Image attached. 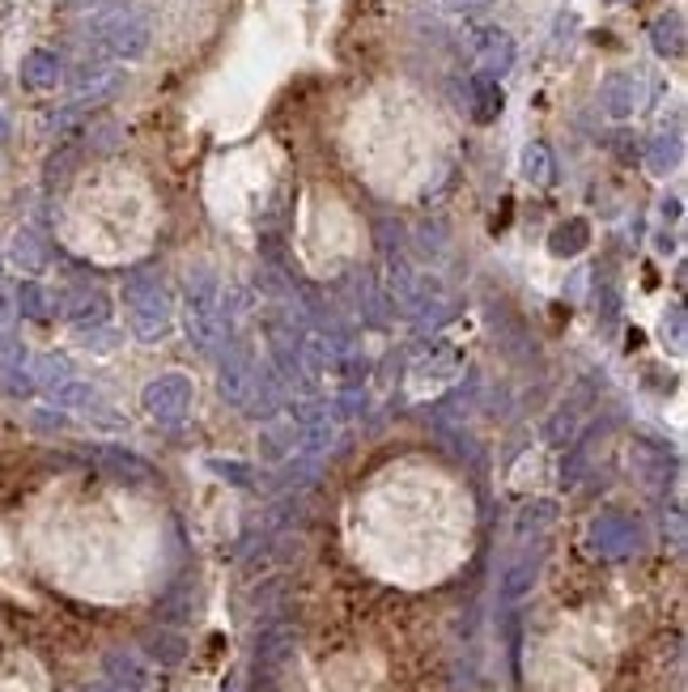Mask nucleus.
Instances as JSON below:
<instances>
[{
  "instance_id": "nucleus-1",
  "label": "nucleus",
  "mask_w": 688,
  "mask_h": 692,
  "mask_svg": "<svg viewBox=\"0 0 688 692\" xmlns=\"http://www.w3.org/2000/svg\"><path fill=\"white\" fill-rule=\"evenodd\" d=\"M86 35H90V43H94L102 55L124 60V64L145 60L149 43H153L149 17L141 13V9H124V4H115V9H106V13H99V17H90Z\"/></svg>"
},
{
  "instance_id": "nucleus-2",
  "label": "nucleus",
  "mask_w": 688,
  "mask_h": 692,
  "mask_svg": "<svg viewBox=\"0 0 688 692\" xmlns=\"http://www.w3.org/2000/svg\"><path fill=\"white\" fill-rule=\"evenodd\" d=\"M128 310H132V332L137 341H166L170 336V323H175V306H170V294L162 285L157 272H137L128 281Z\"/></svg>"
},
{
  "instance_id": "nucleus-3",
  "label": "nucleus",
  "mask_w": 688,
  "mask_h": 692,
  "mask_svg": "<svg viewBox=\"0 0 688 692\" xmlns=\"http://www.w3.org/2000/svg\"><path fill=\"white\" fill-rule=\"evenodd\" d=\"M226 319H221V285H217V277L213 272H196L192 281H188V341L200 348V353H213L217 341L226 336V328H221Z\"/></svg>"
},
{
  "instance_id": "nucleus-4",
  "label": "nucleus",
  "mask_w": 688,
  "mask_h": 692,
  "mask_svg": "<svg viewBox=\"0 0 688 692\" xmlns=\"http://www.w3.org/2000/svg\"><path fill=\"white\" fill-rule=\"evenodd\" d=\"M468 39H472V55H476L481 73H489V77L501 81V77L514 68L519 48H514V35H510V30H501V26H476Z\"/></svg>"
},
{
  "instance_id": "nucleus-5",
  "label": "nucleus",
  "mask_w": 688,
  "mask_h": 692,
  "mask_svg": "<svg viewBox=\"0 0 688 692\" xmlns=\"http://www.w3.org/2000/svg\"><path fill=\"white\" fill-rule=\"evenodd\" d=\"M145 408H149V417H157V421H166V425L183 421V412L192 408V379H183V374H162V379H153L145 387Z\"/></svg>"
},
{
  "instance_id": "nucleus-6",
  "label": "nucleus",
  "mask_w": 688,
  "mask_h": 692,
  "mask_svg": "<svg viewBox=\"0 0 688 692\" xmlns=\"http://www.w3.org/2000/svg\"><path fill=\"white\" fill-rule=\"evenodd\" d=\"M646 102V81L641 73H612L599 90V106L608 119H634Z\"/></svg>"
},
{
  "instance_id": "nucleus-7",
  "label": "nucleus",
  "mask_w": 688,
  "mask_h": 692,
  "mask_svg": "<svg viewBox=\"0 0 688 692\" xmlns=\"http://www.w3.org/2000/svg\"><path fill=\"white\" fill-rule=\"evenodd\" d=\"M73 94L77 102H90V106H99L106 102L119 86H124V73L115 68V64H102V60H81L77 68H73Z\"/></svg>"
},
{
  "instance_id": "nucleus-8",
  "label": "nucleus",
  "mask_w": 688,
  "mask_h": 692,
  "mask_svg": "<svg viewBox=\"0 0 688 692\" xmlns=\"http://www.w3.org/2000/svg\"><path fill=\"white\" fill-rule=\"evenodd\" d=\"M60 310H64V315H68V323H73V328H81V332H90V328H106V323H111V294H102L99 285H77V290H68V294H64Z\"/></svg>"
},
{
  "instance_id": "nucleus-9",
  "label": "nucleus",
  "mask_w": 688,
  "mask_h": 692,
  "mask_svg": "<svg viewBox=\"0 0 688 692\" xmlns=\"http://www.w3.org/2000/svg\"><path fill=\"white\" fill-rule=\"evenodd\" d=\"M680 162H685V132H680V128H659V132L650 137V145H646L650 175L667 179L672 170H680Z\"/></svg>"
},
{
  "instance_id": "nucleus-10",
  "label": "nucleus",
  "mask_w": 688,
  "mask_h": 692,
  "mask_svg": "<svg viewBox=\"0 0 688 692\" xmlns=\"http://www.w3.org/2000/svg\"><path fill=\"white\" fill-rule=\"evenodd\" d=\"M64 81V60L51 48H35L26 60H22V86L43 94V90H55Z\"/></svg>"
},
{
  "instance_id": "nucleus-11",
  "label": "nucleus",
  "mask_w": 688,
  "mask_h": 692,
  "mask_svg": "<svg viewBox=\"0 0 688 692\" xmlns=\"http://www.w3.org/2000/svg\"><path fill=\"white\" fill-rule=\"evenodd\" d=\"M468 111L476 124H493L501 111H506V94H501V81L489 73H476L468 77Z\"/></svg>"
},
{
  "instance_id": "nucleus-12",
  "label": "nucleus",
  "mask_w": 688,
  "mask_h": 692,
  "mask_svg": "<svg viewBox=\"0 0 688 692\" xmlns=\"http://www.w3.org/2000/svg\"><path fill=\"white\" fill-rule=\"evenodd\" d=\"M255 383V361L246 357V348H230V357H221V392L230 403H246Z\"/></svg>"
},
{
  "instance_id": "nucleus-13",
  "label": "nucleus",
  "mask_w": 688,
  "mask_h": 692,
  "mask_svg": "<svg viewBox=\"0 0 688 692\" xmlns=\"http://www.w3.org/2000/svg\"><path fill=\"white\" fill-rule=\"evenodd\" d=\"M650 48H654V55H663V60H680L688 48L685 17H680V13L654 17V26H650Z\"/></svg>"
},
{
  "instance_id": "nucleus-14",
  "label": "nucleus",
  "mask_w": 688,
  "mask_h": 692,
  "mask_svg": "<svg viewBox=\"0 0 688 692\" xmlns=\"http://www.w3.org/2000/svg\"><path fill=\"white\" fill-rule=\"evenodd\" d=\"M9 259H13L17 268H26V272H43V268H48V243H43V234H39L35 226H22V230L9 239Z\"/></svg>"
},
{
  "instance_id": "nucleus-15",
  "label": "nucleus",
  "mask_w": 688,
  "mask_h": 692,
  "mask_svg": "<svg viewBox=\"0 0 688 692\" xmlns=\"http://www.w3.org/2000/svg\"><path fill=\"white\" fill-rule=\"evenodd\" d=\"M590 243V226L583 217H570V221H561V226H552V234H548V251L557 255V259H574V255H583Z\"/></svg>"
},
{
  "instance_id": "nucleus-16",
  "label": "nucleus",
  "mask_w": 688,
  "mask_h": 692,
  "mask_svg": "<svg viewBox=\"0 0 688 692\" xmlns=\"http://www.w3.org/2000/svg\"><path fill=\"white\" fill-rule=\"evenodd\" d=\"M13 302H17V315H22V319H35V323H43V319H51V315L60 310L55 294H51V290H43L39 281H26V285H17V290H13Z\"/></svg>"
},
{
  "instance_id": "nucleus-17",
  "label": "nucleus",
  "mask_w": 688,
  "mask_h": 692,
  "mask_svg": "<svg viewBox=\"0 0 688 692\" xmlns=\"http://www.w3.org/2000/svg\"><path fill=\"white\" fill-rule=\"evenodd\" d=\"M523 175H527L536 188L552 183V153H548L544 141H532V145L523 149Z\"/></svg>"
},
{
  "instance_id": "nucleus-18",
  "label": "nucleus",
  "mask_w": 688,
  "mask_h": 692,
  "mask_svg": "<svg viewBox=\"0 0 688 692\" xmlns=\"http://www.w3.org/2000/svg\"><path fill=\"white\" fill-rule=\"evenodd\" d=\"M30 379H35V383H43V387H60V383H68V379H73V366H68L64 357L48 353V357H39V361L30 366Z\"/></svg>"
},
{
  "instance_id": "nucleus-19",
  "label": "nucleus",
  "mask_w": 688,
  "mask_h": 692,
  "mask_svg": "<svg viewBox=\"0 0 688 692\" xmlns=\"http://www.w3.org/2000/svg\"><path fill=\"white\" fill-rule=\"evenodd\" d=\"M55 403H64V408H99V387L68 379V383L55 387Z\"/></svg>"
},
{
  "instance_id": "nucleus-20",
  "label": "nucleus",
  "mask_w": 688,
  "mask_h": 692,
  "mask_svg": "<svg viewBox=\"0 0 688 692\" xmlns=\"http://www.w3.org/2000/svg\"><path fill=\"white\" fill-rule=\"evenodd\" d=\"M659 336H663V345H672L676 353L685 348V306H680V302H672V306L663 310V332H659Z\"/></svg>"
},
{
  "instance_id": "nucleus-21",
  "label": "nucleus",
  "mask_w": 688,
  "mask_h": 692,
  "mask_svg": "<svg viewBox=\"0 0 688 692\" xmlns=\"http://www.w3.org/2000/svg\"><path fill=\"white\" fill-rule=\"evenodd\" d=\"M111 676H115L119 684H128L132 692L145 689V671H141V667L128 658V654H115V658H111Z\"/></svg>"
},
{
  "instance_id": "nucleus-22",
  "label": "nucleus",
  "mask_w": 688,
  "mask_h": 692,
  "mask_svg": "<svg viewBox=\"0 0 688 692\" xmlns=\"http://www.w3.org/2000/svg\"><path fill=\"white\" fill-rule=\"evenodd\" d=\"M443 9L455 17H481L493 9V0H443Z\"/></svg>"
},
{
  "instance_id": "nucleus-23",
  "label": "nucleus",
  "mask_w": 688,
  "mask_h": 692,
  "mask_svg": "<svg viewBox=\"0 0 688 692\" xmlns=\"http://www.w3.org/2000/svg\"><path fill=\"white\" fill-rule=\"evenodd\" d=\"M13 319H17V302H13V290L0 285V341L13 336Z\"/></svg>"
},
{
  "instance_id": "nucleus-24",
  "label": "nucleus",
  "mask_w": 688,
  "mask_h": 692,
  "mask_svg": "<svg viewBox=\"0 0 688 692\" xmlns=\"http://www.w3.org/2000/svg\"><path fill=\"white\" fill-rule=\"evenodd\" d=\"M612 145H616V153H621V162H638V141H634V137H616V141H612Z\"/></svg>"
},
{
  "instance_id": "nucleus-25",
  "label": "nucleus",
  "mask_w": 688,
  "mask_h": 692,
  "mask_svg": "<svg viewBox=\"0 0 688 692\" xmlns=\"http://www.w3.org/2000/svg\"><path fill=\"white\" fill-rule=\"evenodd\" d=\"M9 132H13V128H9V115H4V111H0V145H4V141H9Z\"/></svg>"
},
{
  "instance_id": "nucleus-26",
  "label": "nucleus",
  "mask_w": 688,
  "mask_h": 692,
  "mask_svg": "<svg viewBox=\"0 0 688 692\" xmlns=\"http://www.w3.org/2000/svg\"><path fill=\"white\" fill-rule=\"evenodd\" d=\"M608 4H625V0H608Z\"/></svg>"
},
{
  "instance_id": "nucleus-27",
  "label": "nucleus",
  "mask_w": 688,
  "mask_h": 692,
  "mask_svg": "<svg viewBox=\"0 0 688 692\" xmlns=\"http://www.w3.org/2000/svg\"><path fill=\"white\" fill-rule=\"evenodd\" d=\"M0 272H4V264H0Z\"/></svg>"
}]
</instances>
